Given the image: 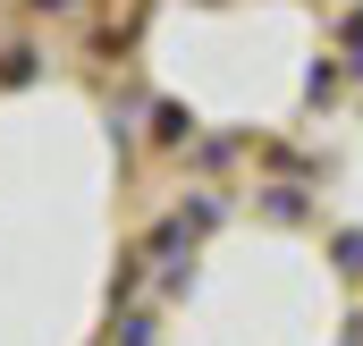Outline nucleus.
<instances>
[{
    "label": "nucleus",
    "instance_id": "nucleus-1",
    "mask_svg": "<svg viewBox=\"0 0 363 346\" xmlns=\"http://www.w3.org/2000/svg\"><path fill=\"white\" fill-rule=\"evenodd\" d=\"M43 9H77V0H43Z\"/></svg>",
    "mask_w": 363,
    "mask_h": 346
}]
</instances>
